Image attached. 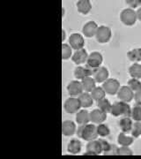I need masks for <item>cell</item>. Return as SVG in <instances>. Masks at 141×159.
Here are the masks:
<instances>
[{
    "instance_id": "cell-12",
    "label": "cell",
    "mask_w": 141,
    "mask_h": 159,
    "mask_svg": "<svg viewBox=\"0 0 141 159\" xmlns=\"http://www.w3.org/2000/svg\"><path fill=\"white\" fill-rule=\"evenodd\" d=\"M93 75H94V79L95 80L96 82L102 83L108 79V71L106 67L100 66L98 68L95 69Z\"/></svg>"
},
{
    "instance_id": "cell-13",
    "label": "cell",
    "mask_w": 141,
    "mask_h": 159,
    "mask_svg": "<svg viewBox=\"0 0 141 159\" xmlns=\"http://www.w3.org/2000/svg\"><path fill=\"white\" fill-rule=\"evenodd\" d=\"M107 119V113L102 111L100 109L94 110L90 112V121L95 124H102Z\"/></svg>"
},
{
    "instance_id": "cell-26",
    "label": "cell",
    "mask_w": 141,
    "mask_h": 159,
    "mask_svg": "<svg viewBox=\"0 0 141 159\" xmlns=\"http://www.w3.org/2000/svg\"><path fill=\"white\" fill-rule=\"evenodd\" d=\"M97 106L99 107L100 110H102V111L106 112V113H110V111H111V107H112V104L110 103V102L106 99V98H103L102 100L98 101L97 102Z\"/></svg>"
},
{
    "instance_id": "cell-30",
    "label": "cell",
    "mask_w": 141,
    "mask_h": 159,
    "mask_svg": "<svg viewBox=\"0 0 141 159\" xmlns=\"http://www.w3.org/2000/svg\"><path fill=\"white\" fill-rule=\"evenodd\" d=\"M97 134L100 136H108L110 134L108 126L105 124H99L97 126Z\"/></svg>"
},
{
    "instance_id": "cell-1",
    "label": "cell",
    "mask_w": 141,
    "mask_h": 159,
    "mask_svg": "<svg viewBox=\"0 0 141 159\" xmlns=\"http://www.w3.org/2000/svg\"><path fill=\"white\" fill-rule=\"evenodd\" d=\"M78 136L82 138L85 141L90 142L93 140H95L98 134H97V126L92 124H86V125H81L78 128L77 132Z\"/></svg>"
},
{
    "instance_id": "cell-36",
    "label": "cell",
    "mask_w": 141,
    "mask_h": 159,
    "mask_svg": "<svg viewBox=\"0 0 141 159\" xmlns=\"http://www.w3.org/2000/svg\"><path fill=\"white\" fill-rule=\"evenodd\" d=\"M126 4L130 6V8H136L141 5V0H126Z\"/></svg>"
},
{
    "instance_id": "cell-33",
    "label": "cell",
    "mask_w": 141,
    "mask_h": 159,
    "mask_svg": "<svg viewBox=\"0 0 141 159\" xmlns=\"http://www.w3.org/2000/svg\"><path fill=\"white\" fill-rule=\"evenodd\" d=\"M131 118L135 121H141V105H136L131 110Z\"/></svg>"
},
{
    "instance_id": "cell-10",
    "label": "cell",
    "mask_w": 141,
    "mask_h": 159,
    "mask_svg": "<svg viewBox=\"0 0 141 159\" xmlns=\"http://www.w3.org/2000/svg\"><path fill=\"white\" fill-rule=\"evenodd\" d=\"M67 90L71 97H77L83 93V86L79 80H73L67 86Z\"/></svg>"
},
{
    "instance_id": "cell-15",
    "label": "cell",
    "mask_w": 141,
    "mask_h": 159,
    "mask_svg": "<svg viewBox=\"0 0 141 159\" xmlns=\"http://www.w3.org/2000/svg\"><path fill=\"white\" fill-rule=\"evenodd\" d=\"M76 132V125L72 120H65L62 123V134L64 136H72Z\"/></svg>"
},
{
    "instance_id": "cell-40",
    "label": "cell",
    "mask_w": 141,
    "mask_h": 159,
    "mask_svg": "<svg viewBox=\"0 0 141 159\" xmlns=\"http://www.w3.org/2000/svg\"><path fill=\"white\" fill-rule=\"evenodd\" d=\"M83 155H84V156H97L95 152H93V151H89V150H86V152H85Z\"/></svg>"
},
{
    "instance_id": "cell-31",
    "label": "cell",
    "mask_w": 141,
    "mask_h": 159,
    "mask_svg": "<svg viewBox=\"0 0 141 159\" xmlns=\"http://www.w3.org/2000/svg\"><path fill=\"white\" fill-rule=\"evenodd\" d=\"M72 47L68 44L63 43L62 44V58L66 60L72 57Z\"/></svg>"
},
{
    "instance_id": "cell-2",
    "label": "cell",
    "mask_w": 141,
    "mask_h": 159,
    "mask_svg": "<svg viewBox=\"0 0 141 159\" xmlns=\"http://www.w3.org/2000/svg\"><path fill=\"white\" fill-rule=\"evenodd\" d=\"M110 113L112 114L114 117H119V116L130 117L131 115V109L130 105L128 104V102L120 101L112 104Z\"/></svg>"
},
{
    "instance_id": "cell-11",
    "label": "cell",
    "mask_w": 141,
    "mask_h": 159,
    "mask_svg": "<svg viewBox=\"0 0 141 159\" xmlns=\"http://www.w3.org/2000/svg\"><path fill=\"white\" fill-rule=\"evenodd\" d=\"M95 69L91 68L88 66H77L74 71V75L78 80H83L86 77H89L94 74Z\"/></svg>"
},
{
    "instance_id": "cell-25",
    "label": "cell",
    "mask_w": 141,
    "mask_h": 159,
    "mask_svg": "<svg viewBox=\"0 0 141 159\" xmlns=\"http://www.w3.org/2000/svg\"><path fill=\"white\" fill-rule=\"evenodd\" d=\"M130 75L134 79H141V65L134 63L129 68Z\"/></svg>"
},
{
    "instance_id": "cell-20",
    "label": "cell",
    "mask_w": 141,
    "mask_h": 159,
    "mask_svg": "<svg viewBox=\"0 0 141 159\" xmlns=\"http://www.w3.org/2000/svg\"><path fill=\"white\" fill-rule=\"evenodd\" d=\"M132 125H133V122L130 119V117H124L119 121V126L121 127L123 133L124 134H128L131 132Z\"/></svg>"
},
{
    "instance_id": "cell-34",
    "label": "cell",
    "mask_w": 141,
    "mask_h": 159,
    "mask_svg": "<svg viewBox=\"0 0 141 159\" xmlns=\"http://www.w3.org/2000/svg\"><path fill=\"white\" fill-rule=\"evenodd\" d=\"M117 150L118 148L115 144H109V147L107 150L103 151V154L105 156H117Z\"/></svg>"
},
{
    "instance_id": "cell-7",
    "label": "cell",
    "mask_w": 141,
    "mask_h": 159,
    "mask_svg": "<svg viewBox=\"0 0 141 159\" xmlns=\"http://www.w3.org/2000/svg\"><path fill=\"white\" fill-rule=\"evenodd\" d=\"M69 44L75 51H79L83 49L85 45L84 37L79 33H74L71 34L69 38Z\"/></svg>"
},
{
    "instance_id": "cell-27",
    "label": "cell",
    "mask_w": 141,
    "mask_h": 159,
    "mask_svg": "<svg viewBox=\"0 0 141 159\" xmlns=\"http://www.w3.org/2000/svg\"><path fill=\"white\" fill-rule=\"evenodd\" d=\"M127 56L130 61L139 62L141 61V48H137L134 50H131L127 53Z\"/></svg>"
},
{
    "instance_id": "cell-18",
    "label": "cell",
    "mask_w": 141,
    "mask_h": 159,
    "mask_svg": "<svg viewBox=\"0 0 141 159\" xmlns=\"http://www.w3.org/2000/svg\"><path fill=\"white\" fill-rule=\"evenodd\" d=\"M76 121L79 125H86L90 122V113L86 110H81L77 112Z\"/></svg>"
},
{
    "instance_id": "cell-24",
    "label": "cell",
    "mask_w": 141,
    "mask_h": 159,
    "mask_svg": "<svg viewBox=\"0 0 141 159\" xmlns=\"http://www.w3.org/2000/svg\"><path fill=\"white\" fill-rule=\"evenodd\" d=\"M105 95H106V92L102 87H95L94 90L91 92V96L93 97V99L97 102L105 98Z\"/></svg>"
},
{
    "instance_id": "cell-8",
    "label": "cell",
    "mask_w": 141,
    "mask_h": 159,
    "mask_svg": "<svg viewBox=\"0 0 141 159\" xmlns=\"http://www.w3.org/2000/svg\"><path fill=\"white\" fill-rule=\"evenodd\" d=\"M102 60H103V57H102V54L98 51H94L90 55H88L86 66H88L91 68L96 69L100 67V66L102 65Z\"/></svg>"
},
{
    "instance_id": "cell-28",
    "label": "cell",
    "mask_w": 141,
    "mask_h": 159,
    "mask_svg": "<svg viewBox=\"0 0 141 159\" xmlns=\"http://www.w3.org/2000/svg\"><path fill=\"white\" fill-rule=\"evenodd\" d=\"M117 142L122 146H130L133 142V137L127 136L124 133H121L119 134Z\"/></svg>"
},
{
    "instance_id": "cell-14",
    "label": "cell",
    "mask_w": 141,
    "mask_h": 159,
    "mask_svg": "<svg viewBox=\"0 0 141 159\" xmlns=\"http://www.w3.org/2000/svg\"><path fill=\"white\" fill-rule=\"evenodd\" d=\"M98 25L95 21H88L84 25L83 27V34L86 37H93L96 34L97 29H98Z\"/></svg>"
},
{
    "instance_id": "cell-23",
    "label": "cell",
    "mask_w": 141,
    "mask_h": 159,
    "mask_svg": "<svg viewBox=\"0 0 141 159\" xmlns=\"http://www.w3.org/2000/svg\"><path fill=\"white\" fill-rule=\"evenodd\" d=\"M67 150L69 153H72L73 155L79 153L81 150V142L78 140H75V139L72 140L68 144Z\"/></svg>"
},
{
    "instance_id": "cell-35",
    "label": "cell",
    "mask_w": 141,
    "mask_h": 159,
    "mask_svg": "<svg viewBox=\"0 0 141 159\" xmlns=\"http://www.w3.org/2000/svg\"><path fill=\"white\" fill-rule=\"evenodd\" d=\"M133 153L131 149L129 148V146H122L121 148H118L117 150V156H132Z\"/></svg>"
},
{
    "instance_id": "cell-38",
    "label": "cell",
    "mask_w": 141,
    "mask_h": 159,
    "mask_svg": "<svg viewBox=\"0 0 141 159\" xmlns=\"http://www.w3.org/2000/svg\"><path fill=\"white\" fill-rule=\"evenodd\" d=\"M134 100L138 105H141V91L135 92L134 94Z\"/></svg>"
},
{
    "instance_id": "cell-5",
    "label": "cell",
    "mask_w": 141,
    "mask_h": 159,
    "mask_svg": "<svg viewBox=\"0 0 141 159\" xmlns=\"http://www.w3.org/2000/svg\"><path fill=\"white\" fill-rule=\"evenodd\" d=\"M102 88L108 95H116L120 89V83L117 79H108L103 82Z\"/></svg>"
},
{
    "instance_id": "cell-17",
    "label": "cell",
    "mask_w": 141,
    "mask_h": 159,
    "mask_svg": "<svg viewBox=\"0 0 141 159\" xmlns=\"http://www.w3.org/2000/svg\"><path fill=\"white\" fill-rule=\"evenodd\" d=\"M78 98H79L80 105L82 108H88V107H91L93 105L94 99L91 96V94L87 93V92H84V93L80 94Z\"/></svg>"
},
{
    "instance_id": "cell-22",
    "label": "cell",
    "mask_w": 141,
    "mask_h": 159,
    "mask_svg": "<svg viewBox=\"0 0 141 159\" xmlns=\"http://www.w3.org/2000/svg\"><path fill=\"white\" fill-rule=\"evenodd\" d=\"M86 150H89V151H93V152H95V153L98 156V155H100V154L102 153V145H101V143L100 142L97 140H93V141H90V142L87 143V145H86Z\"/></svg>"
},
{
    "instance_id": "cell-39",
    "label": "cell",
    "mask_w": 141,
    "mask_h": 159,
    "mask_svg": "<svg viewBox=\"0 0 141 159\" xmlns=\"http://www.w3.org/2000/svg\"><path fill=\"white\" fill-rule=\"evenodd\" d=\"M136 14H137V19L141 21V7H139L138 9V11H136Z\"/></svg>"
},
{
    "instance_id": "cell-32",
    "label": "cell",
    "mask_w": 141,
    "mask_h": 159,
    "mask_svg": "<svg viewBox=\"0 0 141 159\" xmlns=\"http://www.w3.org/2000/svg\"><path fill=\"white\" fill-rule=\"evenodd\" d=\"M131 135L135 138H138L141 135V121H137L133 123L131 129Z\"/></svg>"
},
{
    "instance_id": "cell-6",
    "label": "cell",
    "mask_w": 141,
    "mask_h": 159,
    "mask_svg": "<svg viewBox=\"0 0 141 159\" xmlns=\"http://www.w3.org/2000/svg\"><path fill=\"white\" fill-rule=\"evenodd\" d=\"M64 108L65 110V111L68 113H76L79 111V109L81 108L80 102H79V98H75V97H70L64 102Z\"/></svg>"
},
{
    "instance_id": "cell-16",
    "label": "cell",
    "mask_w": 141,
    "mask_h": 159,
    "mask_svg": "<svg viewBox=\"0 0 141 159\" xmlns=\"http://www.w3.org/2000/svg\"><path fill=\"white\" fill-rule=\"evenodd\" d=\"M87 57H88V54L85 49H81L79 51H76L72 57V60L73 61L76 65H81L84 64L87 61Z\"/></svg>"
},
{
    "instance_id": "cell-29",
    "label": "cell",
    "mask_w": 141,
    "mask_h": 159,
    "mask_svg": "<svg viewBox=\"0 0 141 159\" xmlns=\"http://www.w3.org/2000/svg\"><path fill=\"white\" fill-rule=\"evenodd\" d=\"M128 86L133 92H139L141 91V82L138 79L132 78L128 81Z\"/></svg>"
},
{
    "instance_id": "cell-21",
    "label": "cell",
    "mask_w": 141,
    "mask_h": 159,
    "mask_svg": "<svg viewBox=\"0 0 141 159\" xmlns=\"http://www.w3.org/2000/svg\"><path fill=\"white\" fill-rule=\"evenodd\" d=\"M77 8L80 13L87 14L92 9V5L89 0H79L77 3Z\"/></svg>"
},
{
    "instance_id": "cell-37",
    "label": "cell",
    "mask_w": 141,
    "mask_h": 159,
    "mask_svg": "<svg viewBox=\"0 0 141 159\" xmlns=\"http://www.w3.org/2000/svg\"><path fill=\"white\" fill-rule=\"evenodd\" d=\"M98 141L100 142L101 145H102V150H103V151L107 150L108 148V147H109V143H108L106 140H104V139H99Z\"/></svg>"
},
{
    "instance_id": "cell-4",
    "label": "cell",
    "mask_w": 141,
    "mask_h": 159,
    "mask_svg": "<svg viewBox=\"0 0 141 159\" xmlns=\"http://www.w3.org/2000/svg\"><path fill=\"white\" fill-rule=\"evenodd\" d=\"M95 38L100 43H106L111 38V29L106 26L99 27L96 32Z\"/></svg>"
},
{
    "instance_id": "cell-3",
    "label": "cell",
    "mask_w": 141,
    "mask_h": 159,
    "mask_svg": "<svg viewBox=\"0 0 141 159\" xmlns=\"http://www.w3.org/2000/svg\"><path fill=\"white\" fill-rule=\"evenodd\" d=\"M120 19H121V21L126 26L134 25L136 23V20H138L136 11L131 8H127V9L123 10L120 14Z\"/></svg>"
},
{
    "instance_id": "cell-41",
    "label": "cell",
    "mask_w": 141,
    "mask_h": 159,
    "mask_svg": "<svg viewBox=\"0 0 141 159\" xmlns=\"http://www.w3.org/2000/svg\"><path fill=\"white\" fill-rule=\"evenodd\" d=\"M62 34H63V35H62V36H63L62 41H64V40L65 39V32H64V29L62 30Z\"/></svg>"
},
{
    "instance_id": "cell-9",
    "label": "cell",
    "mask_w": 141,
    "mask_h": 159,
    "mask_svg": "<svg viewBox=\"0 0 141 159\" xmlns=\"http://www.w3.org/2000/svg\"><path fill=\"white\" fill-rule=\"evenodd\" d=\"M117 97L120 99V101L129 102L134 98V94L129 86H123L119 89L117 92Z\"/></svg>"
},
{
    "instance_id": "cell-19",
    "label": "cell",
    "mask_w": 141,
    "mask_h": 159,
    "mask_svg": "<svg viewBox=\"0 0 141 159\" xmlns=\"http://www.w3.org/2000/svg\"><path fill=\"white\" fill-rule=\"evenodd\" d=\"M81 83H82L83 89L85 90V92H87V93H91L96 87L95 80L94 79V78H92L91 76L84 78V79L82 80Z\"/></svg>"
}]
</instances>
